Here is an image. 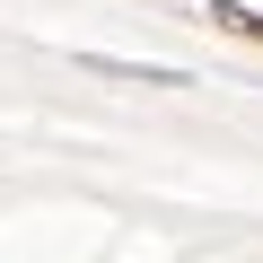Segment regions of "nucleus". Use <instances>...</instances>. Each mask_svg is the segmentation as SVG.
Listing matches in <instances>:
<instances>
[{
  "label": "nucleus",
  "instance_id": "1",
  "mask_svg": "<svg viewBox=\"0 0 263 263\" xmlns=\"http://www.w3.org/2000/svg\"><path fill=\"white\" fill-rule=\"evenodd\" d=\"M97 79H132V88H184V70H167V62H114V53H79Z\"/></svg>",
  "mask_w": 263,
  "mask_h": 263
},
{
  "label": "nucleus",
  "instance_id": "2",
  "mask_svg": "<svg viewBox=\"0 0 263 263\" xmlns=\"http://www.w3.org/2000/svg\"><path fill=\"white\" fill-rule=\"evenodd\" d=\"M211 18H219L228 35H246V44H263V9H246V0H211Z\"/></svg>",
  "mask_w": 263,
  "mask_h": 263
}]
</instances>
